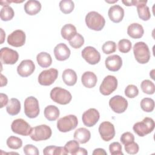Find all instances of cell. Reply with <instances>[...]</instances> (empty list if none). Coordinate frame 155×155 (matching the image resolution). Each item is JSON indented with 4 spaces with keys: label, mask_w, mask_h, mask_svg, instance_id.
Returning a JSON list of instances; mask_svg holds the SVG:
<instances>
[{
    "label": "cell",
    "mask_w": 155,
    "mask_h": 155,
    "mask_svg": "<svg viewBox=\"0 0 155 155\" xmlns=\"http://www.w3.org/2000/svg\"><path fill=\"white\" fill-rule=\"evenodd\" d=\"M35 70L34 62L30 59L23 60L17 67V72L21 77H28L30 76Z\"/></svg>",
    "instance_id": "cell-17"
},
{
    "label": "cell",
    "mask_w": 155,
    "mask_h": 155,
    "mask_svg": "<svg viewBox=\"0 0 155 155\" xmlns=\"http://www.w3.org/2000/svg\"><path fill=\"white\" fill-rule=\"evenodd\" d=\"M97 81L96 75L91 71H85L82 75L81 82L83 85L88 88H91L95 87Z\"/></svg>",
    "instance_id": "cell-22"
},
{
    "label": "cell",
    "mask_w": 155,
    "mask_h": 155,
    "mask_svg": "<svg viewBox=\"0 0 155 155\" xmlns=\"http://www.w3.org/2000/svg\"><path fill=\"white\" fill-rule=\"evenodd\" d=\"M41 9V4L38 1L30 0L24 4V10L29 15H35L38 13Z\"/></svg>",
    "instance_id": "cell-25"
},
{
    "label": "cell",
    "mask_w": 155,
    "mask_h": 155,
    "mask_svg": "<svg viewBox=\"0 0 155 155\" xmlns=\"http://www.w3.org/2000/svg\"><path fill=\"white\" fill-rule=\"evenodd\" d=\"M69 44L74 48H79L84 44V37L79 33H76V35L68 41Z\"/></svg>",
    "instance_id": "cell-37"
},
{
    "label": "cell",
    "mask_w": 155,
    "mask_h": 155,
    "mask_svg": "<svg viewBox=\"0 0 155 155\" xmlns=\"http://www.w3.org/2000/svg\"><path fill=\"white\" fill-rule=\"evenodd\" d=\"M78 124L77 117L73 114H69L60 118L58 120L57 128L59 131L66 133L74 129Z\"/></svg>",
    "instance_id": "cell-5"
},
{
    "label": "cell",
    "mask_w": 155,
    "mask_h": 155,
    "mask_svg": "<svg viewBox=\"0 0 155 155\" xmlns=\"http://www.w3.org/2000/svg\"><path fill=\"white\" fill-rule=\"evenodd\" d=\"M85 20L87 26L90 29L94 31L102 30L105 24L104 18L101 14L94 11L88 13Z\"/></svg>",
    "instance_id": "cell-1"
},
{
    "label": "cell",
    "mask_w": 155,
    "mask_h": 155,
    "mask_svg": "<svg viewBox=\"0 0 155 155\" xmlns=\"http://www.w3.org/2000/svg\"><path fill=\"white\" fill-rule=\"evenodd\" d=\"M38 65L42 68H47L51 65L52 59L50 54L47 52H41L36 56Z\"/></svg>",
    "instance_id": "cell-30"
},
{
    "label": "cell",
    "mask_w": 155,
    "mask_h": 155,
    "mask_svg": "<svg viewBox=\"0 0 155 155\" xmlns=\"http://www.w3.org/2000/svg\"><path fill=\"white\" fill-rule=\"evenodd\" d=\"M124 148L125 151L130 154H135L139 151V145L134 141L128 143L124 145Z\"/></svg>",
    "instance_id": "cell-42"
},
{
    "label": "cell",
    "mask_w": 155,
    "mask_h": 155,
    "mask_svg": "<svg viewBox=\"0 0 155 155\" xmlns=\"http://www.w3.org/2000/svg\"><path fill=\"white\" fill-rule=\"evenodd\" d=\"M74 139L80 143H85L91 137L90 131L85 128H79L74 133Z\"/></svg>",
    "instance_id": "cell-24"
},
{
    "label": "cell",
    "mask_w": 155,
    "mask_h": 155,
    "mask_svg": "<svg viewBox=\"0 0 155 155\" xmlns=\"http://www.w3.org/2000/svg\"><path fill=\"white\" fill-rule=\"evenodd\" d=\"M99 118V113L95 108L88 109L83 113L82 116L84 124L88 127H91L96 125Z\"/></svg>",
    "instance_id": "cell-16"
},
{
    "label": "cell",
    "mask_w": 155,
    "mask_h": 155,
    "mask_svg": "<svg viewBox=\"0 0 155 155\" xmlns=\"http://www.w3.org/2000/svg\"><path fill=\"white\" fill-rule=\"evenodd\" d=\"M116 44L114 41H108L103 44L102 47V50L105 54H109L115 52L116 50Z\"/></svg>",
    "instance_id": "cell-39"
},
{
    "label": "cell",
    "mask_w": 155,
    "mask_h": 155,
    "mask_svg": "<svg viewBox=\"0 0 155 155\" xmlns=\"http://www.w3.org/2000/svg\"><path fill=\"white\" fill-rule=\"evenodd\" d=\"M6 143L8 148L13 150H18L22 147V141L19 137L12 136L7 139Z\"/></svg>",
    "instance_id": "cell-34"
},
{
    "label": "cell",
    "mask_w": 155,
    "mask_h": 155,
    "mask_svg": "<svg viewBox=\"0 0 155 155\" xmlns=\"http://www.w3.org/2000/svg\"><path fill=\"white\" fill-rule=\"evenodd\" d=\"M62 78L64 82L68 86H73L77 82V74L72 69H65L62 74Z\"/></svg>",
    "instance_id": "cell-26"
},
{
    "label": "cell",
    "mask_w": 155,
    "mask_h": 155,
    "mask_svg": "<svg viewBox=\"0 0 155 155\" xmlns=\"http://www.w3.org/2000/svg\"><path fill=\"white\" fill-rule=\"evenodd\" d=\"M61 33L64 39L69 41L76 35V28L71 24H65L62 27Z\"/></svg>",
    "instance_id": "cell-27"
},
{
    "label": "cell",
    "mask_w": 155,
    "mask_h": 155,
    "mask_svg": "<svg viewBox=\"0 0 155 155\" xmlns=\"http://www.w3.org/2000/svg\"><path fill=\"white\" fill-rule=\"evenodd\" d=\"M44 116L49 121L56 120L60 114L59 110L55 105H50L46 107L44 109Z\"/></svg>",
    "instance_id": "cell-28"
},
{
    "label": "cell",
    "mask_w": 155,
    "mask_h": 155,
    "mask_svg": "<svg viewBox=\"0 0 155 155\" xmlns=\"http://www.w3.org/2000/svg\"><path fill=\"white\" fill-rule=\"evenodd\" d=\"M79 148V142L77 140H70L67 142L64 148L68 154H70L72 155H76V152L78 151Z\"/></svg>",
    "instance_id": "cell-36"
},
{
    "label": "cell",
    "mask_w": 155,
    "mask_h": 155,
    "mask_svg": "<svg viewBox=\"0 0 155 155\" xmlns=\"http://www.w3.org/2000/svg\"><path fill=\"white\" fill-rule=\"evenodd\" d=\"M110 153L113 155H123L122 151V146L118 142H114L110 143L109 146Z\"/></svg>",
    "instance_id": "cell-41"
},
{
    "label": "cell",
    "mask_w": 155,
    "mask_h": 155,
    "mask_svg": "<svg viewBox=\"0 0 155 155\" xmlns=\"http://www.w3.org/2000/svg\"><path fill=\"white\" fill-rule=\"evenodd\" d=\"M122 3L126 5V6H136L137 5V1L136 0V1H122Z\"/></svg>",
    "instance_id": "cell-48"
},
{
    "label": "cell",
    "mask_w": 155,
    "mask_h": 155,
    "mask_svg": "<svg viewBox=\"0 0 155 155\" xmlns=\"http://www.w3.org/2000/svg\"><path fill=\"white\" fill-rule=\"evenodd\" d=\"M15 12L13 9L9 5L4 6L0 12V17L3 21H8L14 17Z\"/></svg>",
    "instance_id": "cell-31"
},
{
    "label": "cell",
    "mask_w": 155,
    "mask_h": 155,
    "mask_svg": "<svg viewBox=\"0 0 155 155\" xmlns=\"http://www.w3.org/2000/svg\"><path fill=\"white\" fill-rule=\"evenodd\" d=\"M109 105L114 112L120 114L127 110L128 102L124 97L120 95H116L110 99Z\"/></svg>",
    "instance_id": "cell-12"
},
{
    "label": "cell",
    "mask_w": 155,
    "mask_h": 155,
    "mask_svg": "<svg viewBox=\"0 0 155 155\" xmlns=\"http://www.w3.org/2000/svg\"><path fill=\"white\" fill-rule=\"evenodd\" d=\"M93 155H107V152L105 151L104 149L103 148H96L95 150H94L93 152Z\"/></svg>",
    "instance_id": "cell-47"
},
{
    "label": "cell",
    "mask_w": 155,
    "mask_h": 155,
    "mask_svg": "<svg viewBox=\"0 0 155 155\" xmlns=\"http://www.w3.org/2000/svg\"><path fill=\"white\" fill-rule=\"evenodd\" d=\"M58 76V71L55 68H50L42 71L38 76V82L41 85L48 86L51 85Z\"/></svg>",
    "instance_id": "cell-10"
},
{
    "label": "cell",
    "mask_w": 155,
    "mask_h": 155,
    "mask_svg": "<svg viewBox=\"0 0 155 155\" xmlns=\"http://www.w3.org/2000/svg\"><path fill=\"white\" fill-rule=\"evenodd\" d=\"M117 87V79L116 77L111 75L107 76L102 81L100 87L99 91L104 96L111 94Z\"/></svg>",
    "instance_id": "cell-8"
},
{
    "label": "cell",
    "mask_w": 155,
    "mask_h": 155,
    "mask_svg": "<svg viewBox=\"0 0 155 155\" xmlns=\"http://www.w3.org/2000/svg\"><path fill=\"white\" fill-rule=\"evenodd\" d=\"M108 15L110 19L114 22L119 23L124 18V10L119 5H114L110 7Z\"/></svg>",
    "instance_id": "cell-20"
},
{
    "label": "cell",
    "mask_w": 155,
    "mask_h": 155,
    "mask_svg": "<svg viewBox=\"0 0 155 155\" xmlns=\"http://www.w3.org/2000/svg\"><path fill=\"white\" fill-rule=\"evenodd\" d=\"M39 105L38 99L33 96H29L24 101V113L29 118L36 117L39 114Z\"/></svg>",
    "instance_id": "cell-7"
},
{
    "label": "cell",
    "mask_w": 155,
    "mask_h": 155,
    "mask_svg": "<svg viewBox=\"0 0 155 155\" xmlns=\"http://www.w3.org/2000/svg\"><path fill=\"white\" fill-rule=\"evenodd\" d=\"M133 53L137 62L144 64L150 59V51L148 45L144 42H137L133 46Z\"/></svg>",
    "instance_id": "cell-2"
},
{
    "label": "cell",
    "mask_w": 155,
    "mask_h": 155,
    "mask_svg": "<svg viewBox=\"0 0 155 155\" xmlns=\"http://www.w3.org/2000/svg\"><path fill=\"white\" fill-rule=\"evenodd\" d=\"M56 148H57V146H54V145L47 146L44 149L43 153L45 155H50V154L55 155Z\"/></svg>",
    "instance_id": "cell-45"
},
{
    "label": "cell",
    "mask_w": 155,
    "mask_h": 155,
    "mask_svg": "<svg viewBox=\"0 0 155 155\" xmlns=\"http://www.w3.org/2000/svg\"><path fill=\"white\" fill-rule=\"evenodd\" d=\"M144 30L142 25L138 23H132L127 28L128 35L133 39H139L142 37Z\"/></svg>",
    "instance_id": "cell-23"
},
{
    "label": "cell",
    "mask_w": 155,
    "mask_h": 155,
    "mask_svg": "<svg viewBox=\"0 0 155 155\" xmlns=\"http://www.w3.org/2000/svg\"><path fill=\"white\" fill-rule=\"evenodd\" d=\"M155 124L154 120L148 117H145L141 122L134 124L133 130L139 136L143 137L151 133L154 129Z\"/></svg>",
    "instance_id": "cell-3"
},
{
    "label": "cell",
    "mask_w": 155,
    "mask_h": 155,
    "mask_svg": "<svg viewBox=\"0 0 155 155\" xmlns=\"http://www.w3.org/2000/svg\"><path fill=\"white\" fill-rule=\"evenodd\" d=\"M131 42L127 39H122L118 42V49L120 52L127 53L129 52L131 48Z\"/></svg>",
    "instance_id": "cell-38"
},
{
    "label": "cell",
    "mask_w": 155,
    "mask_h": 155,
    "mask_svg": "<svg viewBox=\"0 0 155 155\" xmlns=\"http://www.w3.org/2000/svg\"><path fill=\"white\" fill-rule=\"evenodd\" d=\"M81 55L86 62L91 65L97 64L101 60L99 52L94 47L91 46L85 47L81 52Z\"/></svg>",
    "instance_id": "cell-11"
},
{
    "label": "cell",
    "mask_w": 155,
    "mask_h": 155,
    "mask_svg": "<svg viewBox=\"0 0 155 155\" xmlns=\"http://www.w3.org/2000/svg\"><path fill=\"white\" fill-rule=\"evenodd\" d=\"M23 151L26 155H38L39 154L38 148L31 144L26 145L24 147Z\"/></svg>",
    "instance_id": "cell-43"
},
{
    "label": "cell",
    "mask_w": 155,
    "mask_h": 155,
    "mask_svg": "<svg viewBox=\"0 0 155 155\" xmlns=\"http://www.w3.org/2000/svg\"><path fill=\"white\" fill-rule=\"evenodd\" d=\"M7 84V78L4 76L2 74H1V87H3L6 85Z\"/></svg>",
    "instance_id": "cell-50"
},
{
    "label": "cell",
    "mask_w": 155,
    "mask_h": 155,
    "mask_svg": "<svg viewBox=\"0 0 155 155\" xmlns=\"http://www.w3.org/2000/svg\"><path fill=\"white\" fill-rule=\"evenodd\" d=\"M88 154V152L84 148H81L79 147L78 151L76 152V155L77 154H81V155H87Z\"/></svg>",
    "instance_id": "cell-49"
},
{
    "label": "cell",
    "mask_w": 155,
    "mask_h": 155,
    "mask_svg": "<svg viewBox=\"0 0 155 155\" xmlns=\"http://www.w3.org/2000/svg\"><path fill=\"white\" fill-rule=\"evenodd\" d=\"M0 99H1V108H3L8 102V96L5 94L1 93L0 94Z\"/></svg>",
    "instance_id": "cell-46"
},
{
    "label": "cell",
    "mask_w": 155,
    "mask_h": 155,
    "mask_svg": "<svg viewBox=\"0 0 155 155\" xmlns=\"http://www.w3.org/2000/svg\"><path fill=\"white\" fill-rule=\"evenodd\" d=\"M74 7V4L71 0H62L59 2L60 10L64 14H69L72 12Z\"/></svg>",
    "instance_id": "cell-33"
},
{
    "label": "cell",
    "mask_w": 155,
    "mask_h": 155,
    "mask_svg": "<svg viewBox=\"0 0 155 155\" xmlns=\"http://www.w3.org/2000/svg\"><path fill=\"white\" fill-rule=\"evenodd\" d=\"M31 128V126L22 119L14 120L11 125V129L13 133L24 136L30 135Z\"/></svg>",
    "instance_id": "cell-9"
},
{
    "label": "cell",
    "mask_w": 155,
    "mask_h": 155,
    "mask_svg": "<svg viewBox=\"0 0 155 155\" xmlns=\"http://www.w3.org/2000/svg\"><path fill=\"white\" fill-rule=\"evenodd\" d=\"M50 96L54 102L61 105L69 104L72 99V96L68 90L58 87H56L51 90Z\"/></svg>",
    "instance_id": "cell-4"
},
{
    "label": "cell",
    "mask_w": 155,
    "mask_h": 155,
    "mask_svg": "<svg viewBox=\"0 0 155 155\" xmlns=\"http://www.w3.org/2000/svg\"><path fill=\"white\" fill-rule=\"evenodd\" d=\"M139 94V90L134 85H128L125 89V95L129 98H134Z\"/></svg>",
    "instance_id": "cell-40"
},
{
    "label": "cell",
    "mask_w": 155,
    "mask_h": 155,
    "mask_svg": "<svg viewBox=\"0 0 155 155\" xmlns=\"http://www.w3.org/2000/svg\"><path fill=\"white\" fill-rule=\"evenodd\" d=\"M7 112L11 116L18 114L21 111V103L16 98H12L6 107Z\"/></svg>",
    "instance_id": "cell-29"
},
{
    "label": "cell",
    "mask_w": 155,
    "mask_h": 155,
    "mask_svg": "<svg viewBox=\"0 0 155 155\" xmlns=\"http://www.w3.org/2000/svg\"><path fill=\"white\" fill-rule=\"evenodd\" d=\"M51 134L52 131L50 127L47 125L42 124L32 128L30 136L34 141H41L48 139Z\"/></svg>",
    "instance_id": "cell-6"
},
{
    "label": "cell",
    "mask_w": 155,
    "mask_h": 155,
    "mask_svg": "<svg viewBox=\"0 0 155 155\" xmlns=\"http://www.w3.org/2000/svg\"><path fill=\"white\" fill-rule=\"evenodd\" d=\"M99 133L104 141H110L115 136L114 127L111 122L104 121L99 127Z\"/></svg>",
    "instance_id": "cell-14"
},
{
    "label": "cell",
    "mask_w": 155,
    "mask_h": 155,
    "mask_svg": "<svg viewBox=\"0 0 155 155\" xmlns=\"http://www.w3.org/2000/svg\"><path fill=\"white\" fill-rule=\"evenodd\" d=\"M70 50L64 43L58 44L54 48V54L55 58L59 61L67 60L70 57Z\"/></svg>",
    "instance_id": "cell-19"
},
{
    "label": "cell",
    "mask_w": 155,
    "mask_h": 155,
    "mask_svg": "<svg viewBox=\"0 0 155 155\" xmlns=\"http://www.w3.org/2000/svg\"><path fill=\"white\" fill-rule=\"evenodd\" d=\"M25 38L24 31L21 30H16L8 36L7 42L13 47H19L24 45Z\"/></svg>",
    "instance_id": "cell-15"
},
{
    "label": "cell",
    "mask_w": 155,
    "mask_h": 155,
    "mask_svg": "<svg viewBox=\"0 0 155 155\" xmlns=\"http://www.w3.org/2000/svg\"><path fill=\"white\" fill-rule=\"evenodd\" d=\"M0 58L3 64L13 65L18 61L19 54L14 50L8 47H3L0 50Z\"/></svg>",
    "instance_id": "cell-13"
},
{
    "label": "cell",
    "mask_w": 155,
    "mask_h": 155,
    "mask_svg": "<svg viewBox=\"0 0 155 155\" xmlns=\"http://www.w3.org/2000/svg\"><path fill=\"white\" fill-rule=\"evenodd\" d=\"M120 142L122 144L125 145L128 143L133 142L134 140V135L130 132H125L122 134L120 138Z\"/></svg>",
    "instance_id": "cell-44"
},
{
    "label": "cell",
    "mask_w": 155,
    "mask_h": 155,
    "mask_svg": "<svg viewBox=\"0 0 155 155\" xmlns=\"http://www.w3.org/2000/svg\"><path fill=\"white\" fill-rule=\"evenodd\" d=\"M1 31H2V41H1V44H2V42H3V41H4V37H3V35H4L5 34H4V31H3V30L2 29V28H1Z\"/></svg>",
    "instance_id": "cell-51"
},
{
    "label": "cell",
    "mask_w": 155,
    "mask_h": 155,
    "mask_svg": "<svg viewBox=\"0 0 155 155\" xmlns=\"http://www.w3.org/2000/svg\"><path fill=\"white\" fill-rule=\"evenodd\" d=\"M105 64L106 68L108 70L111 71H117L120 70L122 65V59L119 55H111L106 58Z\"/></svg>",
    "instance_id": "cell-18"
},
{
    "label": "cell",
    "mask_w": 155,
    "mask_h": 155,
    "mask_svg": "<svg viewBox=\"0 0 155 155\" xmlns=\"http://www.w3.org/2000/svg\"><path fill=\"white\" fill-rule=\"evenodd\" d=\"M147 1H137L136 5L139 18L143 21H148L151 18L149 7L146 5Z\"/></svg>",
    "instance_id": "cell-21"
},
{
    "label": "cell",
    "mask_w": 155,
    "mask_h": 155,
    "mask_svg": "<svg viewBox=\"0 0 155 155\" xmlns=\"http://www.w3.org/2000/svg\"><path fill=\"white\" fill-rule=\"evenodd\" d=\"M140 87L142 91L147 94H153L155 91V85L153 82L150 80H143L140 84Z\"/></svg>",
    "instance_id": "cell-35"
},
{
    "label": "cell",
    "mask_w": 155,
    "mask_h": 155,
    "mask_svg": "<svg viewBox=\"0 0 155 155\" xmlns=\"http://www.w3.org/2000/svg\"><path fill=\"white\" fill-rule=\"evenodd\" d=\"M140 104L142 110L147 113L153 111L154 108V101L151 98H143L141 100Z\"/></svg>",
    "instance_id": "cell-32"
}]
</instances>
